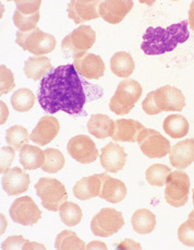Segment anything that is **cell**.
Masks as SVG:
<instances>
[{"label":"cell","instance_id":"obj_1","mask_svg":"<svg viewBox=\"0 0 194 250\" xmlns=\"http://www.w3.org/2000/svg\"><path fill=\"white\" fill-rule=\"evenodd\" d=\"M86 97L82 81L73 64H63L41 79L39 103L48 114L62 110L69 115L80 114Z\"/></svg>","mask_w":194,"mask_h":250},{"label":"cell","instance_id":"obj_2","mask_svg":"<svg viewBox=\"0 0 194 250\" xmlns=\"http://www.w3.org/2000/svg\"><path fill=\"white\" fill-rule=\"evenodd\" d=\"M188 24V21H181L169 25L167 29L149 27L143 35L141 49L150 56L173 52L178 44L189 40Z\"/></svg>","mask_w":194,"mask_h":250},{"label":"cell","instance_id":"obj_3","mask_svg":"<svg viewBox=\"0 0 194 250\" xmlns=\"http://www.w3.org/2000/svg\"><path fill=\"white\" fill-rule=\"evenodd\" d=\"M186 107V97L179 89L165 85L146 95L142 108L147 115L163 112H181Z\"/></svg>","mask_w":194,"mask_h":250},{"label":"cell","instance_id":"obj_4","mask_svg":"<svg viewBox=\"0 0 194 250\" xmlns=\"http://www.w3.org/2000/svg\"><path fill=\"white\" fill-rule=\"evenodd\" d=\"M142 92V86L137 81L124 79L119 83L116 93L110 99V110L120 116L129 114L141 99Z\"/></svg>","mask_w":194,"mask_h":250},{"label":"cell","instance_id":"obj_5","mask_svg":"<svg viewBox=\"0 0 194 250\" xmlns=\"http://www.w3.org/2000/svg\"><path fill=\"white\" fill-rule=\"evenodd\" d=\"M36 192L41 200V206L49 211L57 212L68 200L64 185L56 178L41 177L35 185Z\"/></svg>","mask_w":194,"mask_h":250},{"label":"cell","instance_id":"obj_6","mask_svg":"<svg viewBox=\"0 0 194 250\" xmlns=\"http://www.w3.org/2000/svg\"><path fill=\"white\" fill-rule=\"evenodd\" d=\"M16 42L23 49L36 56H43L54 52L57 44L55 36L45 33L39 27L30 32L19 31Z\"/></svg>","mask_w":194,"mask_h":250},{"label":"cell","instance_id":"obj_7","mask_svg":"<svg viewBox=\"0 0 194 250\" xmlns=\"http://www.w3.org/2000/svg\"><path fill=\"white\" fill-rule=\"evenodd\" d=\"M96 41V33L90 25H82L73 30L62 40L61 50L70 54L72 57H80L93 47Z\"/></svg>","mask_w":194,"mask_h":250},{"label":"cell","instance_id":"obj_8","mask_svg":"<svg viewBox=\"0 0 194 250\" xmlns=\"http://www.w3.org/2000/svg\"><path fill=\"white\" fill-rule=\"evenodd\" d=\"M190 192V178L182 169L170 173L165 189V199L175 208H181L188 202Z\"/></svg>","mask_w":194,"mask_h":250},{"label":"cell","instance_id":"obj_9","mask_svg":"<svg viewBox=\"0 0 194 250\" xmlns=\"http://www.w3.org/2000/svg\"><path fill=\"white\" fill-rule=\"evenodd\" d=\"M124 220L122 213L114 208H104L96 213L91 222V230L95 236L109 237L122 229Z\"/></svg>","mask_w":194,"mask_h":250},{"label":"cell","instance_id":"obj_10","mask_svg":"<svg viewBox=\"0 0 194 250\" xmlns=\"http://www.w3.org/2000/svg\"><path fill=\"white\" fill-rule=\"evenodd\" d=\"M138 146L142 153L150 159H161L170 152V142L168 139L160 135L154 129L144 128L137 138Z\"/></svg>","mask_w":194,"mask_h":250},{"label":"cell","instance_id":"obj_11","mask_svg":"<svg viewBox=\"0 0 194 250\" xmlns=\"http://www.w3.org/2000/svg\"><path fill=\"white\" fill-rule=\"evenodd\" d=\"M10 216L15 223L32 226L40 220L41 211L31 197H21L12 203Z\"/></svg>","mask_w":194,"mask_h":250},{"label":"cell","instance_id":"obj_12","mask_svg":"<svg viewBox=\"0 0 194 250\" xmlns=\"http://www.w3.org/2000/svg\"><path fill=\"white\" fill-rule=\"evenodd\" d=\"M67 151L73 160L82 164L93 163L98 157V150L95 142L91 137L85 135H78L71 138L68 142Z\"/></svg>","mask_w":194,"mask_h":250},{"label":"cell","instance_id":"obj_13","mask_svg":"<svg viewBox=\"0 0 194 250\" xmlns=\"http://www.w3.org/2000/svg\"><path fill=\"white\" fill-rule=\"evenodd\" d=\"M99 4L98 0H73L68 3V17L76 24L95 20L99 17Z\"/></svg>","mask_w":194,"mask_h":250},{"label":"cell","instance_id":"obj_14","mask_svg":"<svg viewBox=\"0 0 194 250\" xmlns=\"http://www.w3.org/2000/svg\"><path fill=\"white\" fill-rule=\"evenodd\" d=\"M77 72L90 80H98L105 73V63L100 56L92 53H86L83 56L75 58Z\"/></svg>","mask_w":194,"mask_h":250},{"label":"cell","instance_id":"obj_15","mask_svg":"<svg viewBox=\"0 0 194 250\" xmlns=\"http://www.w3.org/2000/svg\"><path fill=\"white\" fill-rule=\"evenodd\" d=\"M132 7V0H106L99 4V17L110 24H118L131 11Z\"/></svg>","mask_w":194,"mask_h":250},{"label":"cell","instance_id":"obj_16","mask_svg":"<svg viewBox=\"0 0 194 250\" xmlns=\"http://www.w3.org/2000/svg\"><path fill=\"white\" fill-rule=\"evenodd\" d=\"M100 152V165L105 170L109 173H118L123 169L127 162V153L121 146L110 142Z\"/></svg>","mask_w":194,"mask_h":250},{"label":"cell","instance_id":"obj_17","mask_svg":"<svg viewBox=\"0 0 194 250\" xmlns=\"http://www.w3.org/2000/svg\"><path fill=\"white\" fill-rule=\"evenodd\" d=\"M60 125L58 119L52 116H44L31 133V140L39 146H44L52 142L58 136Z\"/></svg>","mask_w":194,"mask_h":250},{"label":"cell","instance_id":"obj_18","mask_svg":"<svg viewBox=\"0 0 194 250\" xmlns=\"http://www.w3.org/2000/svg\"><path fill=\"white\" fill-rule=\"evenodd\" d=\"M30 176L20 167H13L4 174L2 178V188L8 196H19L27 191L30 187Z\"/></svg>","mask_w":194,"mask_h":250},{"label":"cell","instance_id":"obj_19","mask_svg":"<svg viewBox=\"0 0 194 250\" xmlns=\"http://www.w3.org/2000/svg\"><path fill=\"white\" fill-rule=\"evenodd\" d=\"M169 160L175 168L184 169L194 162V139L182 140L170 149Z\"/></svg>","mask_w":194,"mask_h":250},{"label":"cell","instance_id":"obj_20","mask_svg":"<svg viewBox=\"0 0 194 250\" xmlns=\"http://www.w3.org/2000/svg\"><path fill=\"white\" fill-rule=\"evenodd\" d=\"M101 189L99 198L110 203L121 202L127 196V187L121 180L110 177L106 173L101 174Z\"/></svg>","mask_w":194,"mask_h":250},{"label":"cell","instance_id":"obj_21","mask_svg":"<svg viewBox=\"0 0 194 250\" xmlns=\"http://www.w3.org/2000/svg\"><path fill=\"white\" fill-rule=\"evenodd\" d=\"M115 127V132L112 137L115 142H136L138 135L145 127L137 120L133 119H119Z\"/></svg>","mask_w":194,"mask_h":250},{"label":"cell","instance_id":"obj_22","mask_svg":"<svg viewBox=\"0 0 194 250\" xmlns=\"http://www.w3.org/2000/svg\"><path fill=\"white\" fill-rule=\"evenodd\" d=\"M101 174H95L90 177H84L78 180L73 187V194L78 200H89V199L99 197L101 189Z\"/></svg>","mask_w":194,"mask_h":250},{"label":"cell","instance_id":"obj_23","mask_svg":"<svg viewBox=\"0 0 194 250\" xmlns=\"http://www.w3.org/2000/svg\"><path fill=\"white\" fill-rule=\"evenodd\" d=\"M115 124L114 120L106 115L96 114L91 116L87 122V130L92 136L97 139H106L108 137H113L115 132Z\"/></svg>","mask_w":194,"mask_h":250},{"label":"cell","instance_id":"obj_24","mask_svg":"<svg viewBox=\"0 0 194 250\" xmlns=\"http://www.w3.org/2000/svg\"><path fill=\"white\" fill-rule=\"evenodd\" d=\"M52 70L50 59L45 56H32L24 62V75L32 80H40Z\"/></svg>","mask_w":194,"mask_h":250},{"label":"cell","instance_id":"obj_25","mask_svg":"<svg viewBox=\"0 0 194 250\" xmlns=\"http://www.w3.org/2000/svg\"><path fill=\"white\" fill-rule=\"evenodd\" d=\"M20 163L27 170H35L45 163V151L39 146L25 145L20 150Z\"/></svg>","mask_w":194,"mask_h":250},{"label":"cell","instance_id":"obj_26","mask_svg":"<svg viewBox=\"0 0 194 250\" xmlns=\"http://www.w3.org/2000/svg\"><path fill=\"white\" fill-rule=\"evenodd\" d=\"M110 69H112L114 75L127 79L135 71L136 63L130 54L126 52H118L110 59Z\"/></svg>","mask_w":194,"mask_h":250},{"label":"cell","instance_id":"obj_27","mask_svg":"<svg viewBox=\"0 0 194 250\" xmlns=\"http://www.w3.org/2000/svg\"><path fill=\"white\" fill-rule=\"evenodd\" d=\"M131 224L137 234H150L155 229L156 216L147 209L136 210L131 217Z\"/></svg>","mask_w":194,"mask_h":250},{"label":"cell","instance_id":"obj_28","mask_svg":"<svg viewBox=\"0 0 194 250\" xmlns=\"http://www.w3.org/2000/svg\"><path fill=\"white\" fill-rule=\"evenodd\" d=\"M165 132L173 139H181L189 132V122L182 115H169L166 117L163 124Z\"/></svg>","mask_w":194,"mask_h":250},{"label":"cell","instance_id":"obj_29","mask_svg":"<svg viewBox=\"0 0 194 250\" xmlns=\"http://www.w3.org/2000/svg\"><path fill=\"white\" fill-rule=\"evenodd\" d=\"M55 247L58 250H83L86 246L75 231L64 229L56 237Z\"/></svg>","mask_w":194,"mask_h":250},{"label":"cell","instance_id":"obj_30","mask_svg":"<svg viewBox=\"0 0 194 250\" xmlns=\"http://www.w3.org/2000/svg\"><path fill=\"white\" fill-rule=\"evenodd\" d=\"M35 104V95L29 89H20L16 91L11 97V105L17 112L25 113L29 112Z\"/></svg>","mask_w":194,"mask_h":250},{"label":"cell","instance_id":"obj_31","mask_svg":"<svg viewBox=\"0 0 194 250\" xmlns=\"http://www.w3.org/2000/svg\"><path fill=\"white\" fill-rule=\"evenodd\" d=\"M60 219L69 228L78 225L82 221L83 212L80 207L75 202L66 201L59 209Z\"/></svg>","mask_w":194,"mask_h":250},{"label":"cell","instance_id":"obj_32","mask_svg":"<svg viewBox=\"0 0 194 250\" xmlns=\"http://www.w3.org/2000/svg\"><path fill=\"white\" fill-rule=\"evenodd\" d=\"M30 138L31 136L26 129L20 125L12 126L6 131V141L8 146L18 151H20L23 146L29 143Z\"/></svg>","mask_w":194,"mask_h":250},{"label":"cell","instance_id":"obj_33","mask_svg":"<svg viewBox=\"0 0 194 250\" xmlns=\"http://www.w3.org/2000/svg\"><path fill=\"white\" fill-rule=\"evenodd\" d=\"M64 164H66V159L59 150L53 147L45 150V163L41 166L44 172L49 174L58 173L63 168Z\"/></svg>","mask_w":194,"mask_h":250},{"label":"cell","instance_id":"obj_34","mask_svg":"<svg viewBox=\"0 0 194 250\" xmlns=\"http://www.w3.org/2000/svg\"><path fill=\"white\" fill-rule=\"evenodd\" d=\"M170 173L172 172H170L168 166L164 164H154L146 169L145 177L151 186L163 187L167 183V178Z\"/></svg>","mask_w":194,"mask_h":250},{"label":"cell","instance_id":"obj_35","mask_svg":"<svg viewBox=\"0 0 194 250\" xmlns=\"http://www.w3.org/2000/svg\"><path fill=\"white\" fill-rule=\"evenodd\" d=\"M39 21V12L34 16H24L19 10H16L13 15V23L21 32H30L36 29V24Z\"/></svg>","mask_w":194,"mask_h":250},{"label":"cell","instance_id":"obj_36","mask_svg":"<svg viewBox=\"0 0 194 250\" xmlns=\"http://www.w3.org/2000/svg\"><path fill=\"white\" fill-rule=\"evenodd\" d=\"M178 238L187 247H194V217H188V221L180 225Z\"/></svg>","mask_w":194,"mask_h":250},{"label":"cell","instance_id":"obj_37","mask_svg":"<svg viewBox=\"0 0 194 250\" xmlns=\"http://www.w3.org/2000/svg\"><path fill=\"white\" fill-rule=\"evenodd\" d=\"M0 77H1V80H0V82H1L0 94H7L15 89V76H13V72L10 69H8L4 64H1V67H0Z\"/></svg>","mask_w":194,"mask_h":250},{"label":"cell","instance_id":"obj_38","mask_svg":"<svg viewBox=\"0 0 194 250\" xmlns=\"http://www.w3.org/2000/svg\"><path fill=\"white\" fill-rule=\"evenodd\" d=\"M17 10L24 16H34L39 12L40 0H17Z\"/></svg>","mask_w":194,"mask_h":250},{"label":"cell","instance_id":"obj_39","mask_svg":"<svg viewBox=\"0 0 194 250\" xmlns=\"http://www.w3.org/2000/svg\"><path fill=\"white\" fill-rule=\"evenodd\" d=\"M16 152L11 146H4L1 149V166H0V173L7 174L10 169L11 163L15 160Z\"/></svg>","mask_w":194,"mask_h":250},{"label":"cell","instance_id":"obj_40","mask_svg":"<svg viewBox=\"0 0 194 250\" xmlns=\"http://www.w3.org/2000/svg\"><path fill=\"white\" fill-rule=\"evenodd\" d=\"M26 242L27 239H25L23 236H11V237H8L4 240V243L2 244V249H23V246Z\"/></svg>","mask_w":194,"mask_h":250},{"label":"cell","instance_id":"obj_41","mask_svg":"<svg viewBox=\"0 0 194 250\" xmlns=\"http://www.w3.org/2000/svg\"><path fill=\"white\" fill-rule=\"evenodd\" d=\"M118 249H141V245L131 239H126L124 242L118 245Z\"/></svg>","mask_w":194,"mask_h":250},{"label":"cell","instance_id":"obj_42","mask_svg":"<svg viewBox=\"0 0 194 250\" xmlns=\"http://www.w3.org/2000/svg\"><path fill=\"white\" fill-rule=\"evenodd\" d=\"M85 249H89V250H91V249H103V250H106V249H107V246H106L104 243L98 242V240H95V242H92V243L87 245Z\"/></svg>","mask_w":194,"mask_h":250},{"label":"cell","instance_id":"obj_43","mask_svg":"<svg viewBox=\"0 0 194 250\" xmlns=\"http://www.w3.org/2000/svg\"><path fill=\"white\" fill-rule=\"evenodd\" d=\"M23 249L26 250V249H41L44 250L45 246L44 245H40L38 243H32L30 240H27V242L24 244V246H23Z\"/></svg>","mask_w":194,"mask_h":250},{"label":"cell","instance_id":"obj_44","mask_svg":"<svg viewBox=\"0 0 194 250\" xmlns=\"http://www.w3.org/2000/svg\"><path fill=\"white\" fill-rule=\"evenodd\" d=\"M189 25L191 26V29L194 30V1L190 4V10H189V19H188Z\"/></svg>","mask_w":194,"mask_h":250},{"label":"cell","instance_id":"obj_45","mask_svg":"<svg viewBox=\"0 0 194 250\" xmlns=\"http://www.w3.org/2000/svg\"><path fill=\"white\" fill-rule=\"evenodd\" d=\"M189 217H194V210H192L190 212V214H189Z\"/></svg>","mask_w":194,"mask_h":250},{"label":"cell","instance_id":"obj_46","mask_svg":"<svg viewBox=\"0 0 194 250\" xmlns=\"http://www.w3.org/2000/svg\"><path fill=\"white\" fill-rule=\"evenodd\" d=\"M192 192H193V205H194V188H193V191Z\"/></svg>","mask_w":194,"mask_h":250}]
</instances>
